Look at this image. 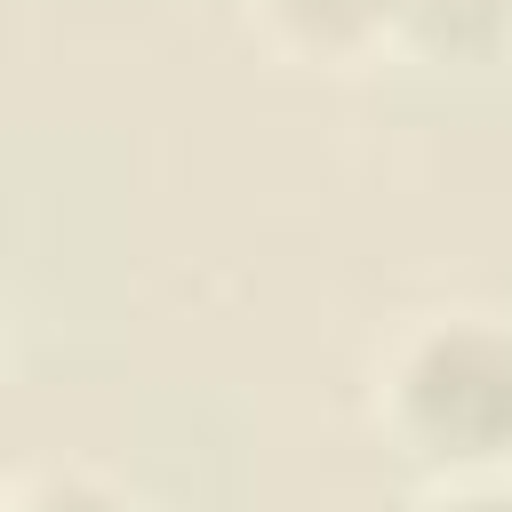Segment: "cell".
I'll return each mask as SVG.
<instances>
[{"mask_svg":"<svg viewBox=\"0 0 512 512\" xmlns=\"http://www.w3.org/2000/svg\"><path fill=\"white\" fill-rule=\"evenodd\" d=\"M392 424L440 464H488L512 448V328L432 320L392 360Z\"/></svg>","mask_w":512,"mask_h":512,"instance_id":"6da1fadb","label":"cell"},{"mask_svg":"<svg viewBox=\"0 0 512 512\" xmlns=\"http://www.w3.org/2000/svg\"><path fill=\"white\" fill-rule=\"evenodd\" d=\"M392 8H400V0H264V16H272L288 40H304V48H352V40L384 32Z\"/></svg>","mask_w":512,"mask_h":512,"instance_id":"7a4b0ae2","label":"cell"},{"mask_svg":"<svg viewBox=\"0 0 512 512\" xmlns=\"http://www.w3.org/2000/svg\"><path fill=\"white\" fill-rule=\"evenodd\" d=\"M504 16H512V0H400L392 8V24L408 32V40H424V48H480V40H496L504 32Z\"/></svg>","mask_w":512,"mask_h":512,"instance_id":"3957f363","label":"cell"},{"mask_svg":"<svg viewBox=\"0 0 512 512\" xmlns=\"http://www.w3.org/2000/svg\"><path fill=\"white\" fill-rule=\"evenodd\" d=\"M432 512H512V488H464V496H448Z\"/></svg>","mask_w":512,"mask_h":512,"instance_id":"277c9868","label":"cell"},{"mask_svg":"<svg viewBox=\"0 0 512 512\" xmlns=\"http://www.w3.org/2000/svg\"><path fill=\"white\" fill-rule=\"evenodd\" d=\"M24 512H120V504H104L88 488H56V504H24Z\"/></svg>","mask_w":512,"mask_h":512,"instance_id":"5b68a950","label":"cell"}]
</instances>
